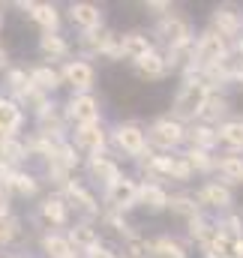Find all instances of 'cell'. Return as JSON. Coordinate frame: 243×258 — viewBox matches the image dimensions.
I'll return each instance as SVG.
<instances>
[{"label": "cell", "instance_id": "45", "mask_svg": "<svg viewBox=\"0 0 243 258\" xmlns=\"http://www.w3.org/2000/svg\"><path fill=\"white\" fill-rule=\"evenodd\" d=\"M231 90L243 93V69H237V66H234V75H231Z\"/></svg>", "mask_w": 243, "mask_h": 258}, {"label": "cell", "instance_id": "38", "mask_svg": "<svg viewBox=\"0 0 243 258\" xmlns=\"http://www.w3.org/2000/svg\"><path fill=\"white\" fill-rule=\"evenodd\" d=\"M96 225L108 228V231H111L117 240H126V237H129L135 228H138V225H132V222H129V216H126V213H117V210H105V207H102V216H99V222H96Z\"/></svg>", "mask_w": 243, "mask_h": 258}, {"label": "cell", "instance_id": "25", "mask_svg": "<svg viewBox=\"0 0 243 258\" xmlns=\"http://www.w3.org/2000/svg\"><path fill=\"white\" fill-rule=\"evenodd\" d=\"M168 186H162V183H153V180H141V189H138V207L141 210H147V213H165L168 210Z\"/></svg>", "mask_w": 243, "mask_h": 258}, {"label": "cell", "instance_id": "37", "mask_svg": "<svg viewBox=\"0 0 243 258\" xmlns=\"http://www.w3.org/2000/svg\"><path fill=\"white\" fill-rule=\"evenodd\" d=\"M21 237H24V219L18 213H12V210L0 213V249L15 246Z\"/></svg>", "mask_w": 243, "mask_h": 258}, {"label": "cell", "instance_id": "11", "mask_svg": "<svg viewBox=\"0 0 243 258\" xmlns=\"http://www.w3.org/2000/svg\"><path fill=\"white\" fill-rule=\"evenodd\" d=\"M63 201L69 204V210L75 213V219H84V222H99V216H102V204H99V198L96 192L84 183V180H72L66 189H63Z\"/></svg>", "mask_w": 243, "mask_h": 258}, {"label": "cell", "instance_id": "9", "mask_svg": "<svg viewBox=\"0 0 243 258\" xmlns=\"http://www.w3.org/2000/svg\"><path fill=\"white\" fill-rule=\"evenodd\" d=\"M33 225L39 228V234H45V231H66L72 225V210L63 201L60 192H48L45 198H39V204L33 210Z\"/></svg>", "mask_w": 243, "mask_h": 258}, {"label": "cell", "instance_id": "23", "mask_svg": "<svg viewBox=\"0 0 243 258\" xmlns=\"http://www.w3.org/2000/svg\"><path fill=\"white\" fill-rule=\"evenodd\" d=\"M3 186L9 189V195H12V198L33 201V198L39 195V189H42V177H39L36 171H30V168H15Z\"/></svg>", "mask_w": 243, "mask_h": 258}, {"label": "cell", "instance_id": "39", "mask_svg": "<svg viewBox=\"0 0 243 258\" xmlns=\"http://www.w3.org/2000/svg\"><path fill=\"white\" fill-rule=\"evenodd\" d=\"M123 255L126 258H153V237H147L141 228H135L123 240Z\"/></svg>", "mask_w": 243, "mask_h": 258}, {"label": "cell", "instance_id": "42", "mask_svg": "<svg viewBox=\"0 0 243 258\" xmlns=\"http://www.w3.org/2000/svg\"><path fill=\"white\" fill-rule=\"evenodd\" d=\"M84 258H120V255H117V252H114L111 246H105V243H99L96 249H90V252H87Z\"/></svg>", "mask_w": 243, "mask_h": 258}, {"label": "cell", "instance_id": "20", "mask_svg": "<svg viewBox=\"0 0 243 258\" xmlns=\"http://www.w3.org/2000/svg\"><path fill=\"white\" fill-rule=\"evenodd\" d=\"M36 51H39V57L45 60V63H66V60H72L75 54H72V42L63 36V33H39V39H36Z\"/></svg>", "mask_w": 243, "mask_h": 258}, {"label": "cell", "instance_id": "3", "mask_svg": "<svg viewBox=\"0 0 243 258\" xmlns=\"http://www.w3.org/2000/svg\"><path fill=\"white\" fill-rule=\"evenodd\" d=\"M81 165H84V156H81V153L72 147V141L66 138L60 147L42 162V174H39V177L51 186V192H63V189L75 180V174H78Z\"/></svg>", "mask_w": 243, "mask_h": 258}, {"label": "cell", "instance_id": "1", "mask_svg": "<svg viewBox=\"0 0 243 258\" xmlns=\"http://www.w3.org/2000/svg\"><path fill=\"white\" fill-rule=\"evenodd\" d=\"M135 165H138V180H153V183H162V186H168V183L186 186V183L195 180L183 150H177V153H153V150H147Z\"/></svg>", "mask_w": 243, "mask_h": 258}, {"label": "cell", "instance_id": "12", "mask_svg": "<svg viewBox=\"0 0 243 258\" xmlns=\"http://www.w3.org/2000/svg\"><path fill=\"white\" fill-rule=\"evenodd\" d=\"M63 114H66L72 129L99 123L102 120V99L96 93H69L63 102Z\"/></svg>", "mask_w": 243, "mask_h": 258}, {"label": "cell", "instance_id": "48", "mask_svg": "<svg viewBox=\"0 0 243 258\" xmlns=\"http://www.w3.org/2000/svg\"><path fill=\"white\" fill-rule=\"evenodd\" d=\"M0 258H12V255H9V252H0Z\"/></svg>", "mask_w": 243, "mask_h": 258}, {"label": "cell", "instance_id": "43", "mask_svg": "<svg viewBox=\"0 0 243 258\" xmlns=\"http://www.w3.org/2000/svg\"><path fill=\"white\" fill-rule=\"evenodd\" d=\"M231 63L237 66V69H243V36L237 42H231Z\"/></svg>", "mask_w": 243, "mask_h": 258}, {"label": "cell", "instance_id": "33", "mask_svg": "<svg viewBox=\"0 0 243 258\" xmlns=\"http://www.w3.org/2000/svg\"><path fill=\"white\" fill-rule=\"evenodd\" d=\"M183 156L192 168L195 177H216V156L219 153H207V150H195V147H183Z\"/></svg>", "mask_w": 243, "mask_h": 258}, {"label": "cell", "instance_id": "15", "mask_svg": "<svg viewBox=\"0 0 243 258\" xmlns=\"http://www.w3.org/2000/svg\"><path fill=\"white\" fill-rule=\"evenodd\" d=\"M84 177L93 183V186H99V189H108L111 183H117L123 177V165L120 159L108 150V153H99V156H87L84 159Z\"/></svg>", "mask_w": 243, "mask_h": 258}, {"label": "cell", "instance_id": "18", "mask_svg": "<svg viewBox=\"0 0 243 258\" xmlns=\"http://www.w3.org/2000/svg\"><path fill=\"white\" fill-rule=\"evenodd\" d=\"M63 75V87H69L72 93H93V84H96V66L84 57H72L60 66Z\"/></svg>", "mask_w": 243, "mask_h": 258}, {"label": "cell", "instance_id": "4", "mask_svg": "<svg viewBox=\"0 0 243 258\" xmlns=\"http://www.w3.org/2000/svg\"><path fill=\"white\" fill-rule=\"evenodd\" d=\"M195 36H198V33H195V21H192L186 12H180V9L168 12L165 18H156V21H153V30H150V39H153V45H156L159 51L192 45Z\"/></svg>", "mask_w": 243, "mask_h": 258}, {"label": "cell", "instance_id": "7", "mask_svg": "<svg viewBox=\"0 0 243 258\" xmlns=\"http://www.w3.org/2000/svg\"><path fill=\"white\" fill-rule=\"evenodd\" d=\"M231 63V42L222 39L219 33H213L210 27H204L195 36V51H192V69H216V66ZM186 66V69H189Z\"/></svg>", "mask_w": 243, "mask_h": 258}, {"label": "cell", "instance_id": "5", "mask_svg": "<svg viewBox=\"0 0 243 258\" xmlns=\"http://www.w3.org/2000/svg\"><path fill=\"white\" fill-rule=\"evenodd\" d=\"M75 54L84 60H108V63H120V33H114L111 27H99L90 33H78L75 39Z\"/></svg>", "mask_w": 243, "mask_h": 258}, {"label": "cell", "instance_id": "14", "mask_svg": "<svg viewBox=\"0 0 243 258\" xmlns=\"http://www.w3.org/2000/svg\"><path fill=\"white\" fill-rule=\"evenodd\" d=\"M138 189H141V180L132 177V174H123L117 183H111L108 189H102V207L129 216L138 207Z\"/></svg>", "mask_w": 243, "mask_h": 258}, {"label": "cell", "instance_id": "47", "mask_svg": "<svg viewBox=\"0 0 243 258\" xmlns=\"http://www.w3.org/2000/svg\"><path fill=\"white\" fill-rule=\"evenodd\" d=\"M3 24H6V6L0 3V30H3Z\"/></svg>", "mask_w": 243, "mask_h": 258}, {"label": "cell", "instance_id": "16", "mask_svg": "<svg viewBox=\"0 0 243 258\" xmlns=\"http://www.w3.org/2000/svg\"><path fill=\"white\" fill-rule=\"evenodd\" d=\"M15 9H21L36 27L39 33H60V24H63V12L57 3H33V0H15L12 3Z\"/></svg>", "mask_w": 243, "mask_h": 258}, {"label": "cell", "instance_id": "29", "mask_svg": "<svg viewBox=\"0 0 243 258\" xmlns=\"http://www.w3.org/2000/svg\"><path fill=\"white\" fill-rule=\"evenodd\" d=\"M228 117H234V114H231V99H228V93H210L198 120H201V123H210V126H222Z\"/></svg>", "mask_w": 243, "mask_h": 258}, {"label": "cell", "instance_id": "22", "mask_svg": "<svg viewBox=\"0 0 243 258\" xmlns=\"http://www.w3.org/2000/svg\"><path fill=\"white\" fill-rule=\"evenodd\" d=\"M24 126H27V111L3 93L0 96V138H15L24 132Z\"/></svg>", "mask_w": 243, "mask_h": 258}, {"label": "cell", "instance_id": "2", "mask_svg": "<svg viewBox=\"0 0 243 258\" xmlns=\"http://www.w3.org/2000/svg\"><path fill=\"white\" fill-rule=\"evenodd\" d=\"M207 96H210V90H207L201 72L189 66V69L180 72V84H177V90H174V99H171V111H168V114H171L174 120H180L183 126H189V123H195V120L201 117Z\"/></svg>", "mask_w": 243, "mask_h": 258}, {"label": "cell", "instance_id": "6", "mask_svg": "<svg viewBox=\"0 0 243 258\" xmlns=\"http://www.w3.org/2000/svg\"><path fill=\"white\" fill-rule=\"evenodd\" d=\"M147 126H141L138 120H117L111 123V153L138 162L147 153Z\"/></svg>", "mask_w": 243, "mask_h": 258}, {"label": "cell", "instance_id": "24", "mask_svg": "<svg viewBox=\"0 0 243 258\" xmlns=\"http://www.w3.org/2000/svg\"><path fill=\"white\" fill-rule=\"evenodd\" d=\"M66 237H69V243L81 252V258L87 255L90 249H96V246L102 243L99 225H96V222H84V219H75V222L66 228Z\"/></svg>", "mask_w": 243, "mask_h": 258}, {"label": "cell", "instance_id": "41", "mask_svg": "<svg viewBox=\"0 0 243 258\" xmlns=\"http://www.w3.org/2000/svg\"><path fill=\"white\" fill-rule=\"evenodd\" d=\"M141 9H144L147 15H153V21H156V18H165L168 12H174L177 6H174L171 0H144V3H141Z\"/></svg>", "mask_w": 243, "mask_h": 258}, {"label": "cell", "instance_id": "36", "mask_svg": "<svg viewBox=\"0 0 243 258\" xmlns=\"http://www.w3.org/2000/svg\"><path fill=\"white\" fill-rule=\"evenodd\" d=\"M0 159L12 168H24V162L30 159L27 153V144H24V135H15V138H0Z\"/></svg>", "mask_w": 243, "mask_h": 258}, {"label": "cell", "instance_id": "44", "mask_svg": "<svg viewBox=\"0 0 243 258\" xmlns=\"http://www.w3.org/2000/svg\"><path fill=\"white\" fill-rule=\"evenodd\" d=\"M6 210H12V195H9V189L0 183V213H6Z\"/></svg>", "mask_w": 243, "mask_h": 258}, {"label": "cell", "instance_id": "10", "mask_svg": "<svg viewBox=\"0 0 243 258\" xmlns=\"http://www.w3.org/2000/svg\"><path fill=\"white\" fill-rule=\"evenodd\" d=\"M69 141H72V147H75L84 159H87V156L108 153V150H111V126H105V120L78 126V129L69 132Z\"/></svg>", "mask_w": 243, "mask_h": 258}, {"label": "cell", "instance_id": "17", "mask_svg": "<svg viewBox=\"0 0 243 258\" xmlns=\"http://www.w3.org/2000/svg\"><path fill=\"white\" fill-rule=\"evenodd\" d=\"M207 27H210L213 33H219L222 39L237 42V39L243 36V12L237 9V6H231V3H219V6L210 9Z\"/></svg>", "mask_w": 243, "mask_h": 258}, {"label": "cell", "instance_id": "21", "mask_svg": "<svg viewBox=\"0 0 243 258\" xmlns=\"http://www.w3.org/2000/svg\"><path fill=\"white\" fill-rule=\"evenodd\" d=\"M150 51H156V45H153V39H150V33H144V30H126L120 33V63H138V60H144Z\"/></svg>", "mask_w": 243, "mask_h": 258}, {"label": "cell", "instance_id": "31", "mask_svg": "<svg viewBox=\"0 0 243 258\" xmlns=\"http://www.w3.org/2000/svg\"><path fill=\"white\" fill-rule=\"evenodd\" d=\"M135 69V75L141 78V81H162V78H168L171 72H168V63H165V54L156 48V51H150L144 60H138V63H132Z\"/></svg>", "mask_w": 243, "mask_h": 258}, {"label": "cell", "instance_id": "35", "mask_svg": "<svg viewBox=\"0 0 243 258\" xmlns=\"http://www.w3.org/2000/svg\"><path fill=\"white\" fill-rule=\"evenodd\" d=\"M219 129V147L222 153H243V117H228Z\"/></svg>", "mask_w": 243, "mask_h": 258}, {"label": "cell", "instance_id": "46", "mask_svg": "<svg viewBox=\"0 0 243 258\" xmlns=\"http://www.w3.org/2000/svg\"><path fill=\"white\" fill-rule=\"evenodd\" d=\"M9 51H6V48H3V45H0V72H6V69H9Z\"/></svg>", "mask_w": 243, "mask_h": 258}, {"label": "cell", "instance_id": "40", "mask_svg": "<svg viewBox=\"0 0 243 258\" xmlns=\"http://www.w3.org/2000/svg\"><path fill=\"white\" fill-rule=\"evenodd\" d=\"M213 222H216V228H219L225 237H243V207H234V210H228V213L213 216Z\"/></svg>", "mask_w": 243, "mask_h": 258}, {"label": "cell", "instance_id": "8", "mask_svg": "<svg viewBox=\"0 0 243 258\" xmlns=\"http://www.w3.org/2000/svg\"><path fill=\"white\" fill-rule=\"evenodd\" d=\"M147 147L153 153H177L186 147V126L171 114L153 117L147 123Z\"/></svg>", "mask_w": 243, "mask_h": 258}, {"label": "cell", "instance_id": "27", "mask_svg": "<svg viewBox=\"0 0 243 258\" xmlns=\"http://www.w3.org/2000/svg\"><path fill=\"white\" fill-rule=\"evenodd\" d=\"M27 72H30L33 87H36V90H42L45 96H54V93L63 87L60 66H54V63H33V66H27Z\"/></svg>", "mask_w": 243, "mask_h": 258}, {"label": "cell", "instance_id": "32", "mask_svg": "<svg viewBox=\"0 0 243 258\" xmlns=\"http://www.w3.org/2000/svg\"><path fill=\"white\" fill-rule=\"evenodd\" d=\"M168 213H171V216H177L183 225H186L189 219L201 216L204 210H201V204H198L195 192H186V189H180V192H171V198H168Z\"/></svg>", "mask_w": 243, "mask_h": 258}, {"label": "cell", "instance_id": "50", "mask_svg": "<svg viewBox=\"0 0 243 258\" xmlns=\"http://www.w3.org/2000/svg\"><path fill=\"white\" fill-rule=\"evenodd\" d=\"M120 258H126V255H120Z\"/></svg>", "mask_w": 243, "mask_h": 258}, {"label": "cell", "instance_id": "49", "mask_svg": "<svg viewBox=\"0 0 243 258\" xmlns=\"http://www.w3.org/2000/svg\"><path fill=\"white\" fill-rule=\"evenodd\" d=\"M12 258H24V255H12Z\"/></svg>", "mask_w": 243, "mask_h": 258}, {"label": "cell", "instance_id": "34", "mask_svg": "<svg viewBox=\"0 0 243 258\" xmlns=\"http://www.w3.org/2000/svg\"><path fill=\"white\" fill-rule=\"evenodd\" d=\"M153 258H192L189 243L174 234H156L153 237Z\"/></svg>", "mask_w": 243, "mask_h": 258}, {"label": "cell", "instance_id": "26", "mask_svg": "<svg viewBox=\"0 0 243 258\" xmlns=\"http://www.w3.org/2000/svg\"><path fill=\"white\" fill-rule=\"evenodd\" d=\"M186 147H195V150H207V153H219V129L210 126V123H189L186 126Z\"/></svg>", "mask_w": 243, "mask_h": 258}, {"label": "cell", "instance_id": "13", "mask_svg": "<svg viewBox=\"0 0 243 258\" xmlns=\"http://www.w3.org/2000/svg\"><path fill=\"white\" fill-rule=\"evenodd\" d=\"M195 198H198V204H201L204 213H216V216H219V213H228V210L237 207L234 189H231L228 183H222L219 177L204 180V183L195 189Z\"/></svg>", "mask_w": 243, "mask_h": 258}, {"label": "cell", "instance_id": "30", "mask_svg": "<svg viewBox=\"0 0 243 258\" xmlns=\"http://www.w3.org/2000/svg\"><path fill=\"white\" fill-rule=\"evenodd\" d=\"M216 177L231 189L243 186V153H219L216 156Z\"/></svg>", "mask_w": 243, "mask_h": 258}, {"label": "cell", "instance_id": "19", "mask_svg": "<svg viewBox=\"0 0 243 258\" xmlns=\"http://www.w3.org/2000/svg\"><path fill=\"white\" fill-rule=\"evenodd\" d=\"M66 21L78 33H90V30L105 27V12H102V6H96L90 0H75L66 6Z\"/></svg>", "mask_w": 243, "mask_h": 258}, {"label": "cell", "instance_id": "28", "mask_svg": "<svg viewBox=\"0 0 243 258\" xmlns=\"http://www.w3.org/2000/svg\"><path fill=\"white\" fill-rule=\"evenodd\" d=\"M39 252H42V258H81V252L69 243L66 231H45V234H39Z\"/></svg>", "mask_w": 243, "mask_h": 258}]
</instances>
